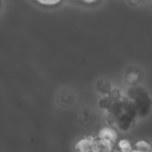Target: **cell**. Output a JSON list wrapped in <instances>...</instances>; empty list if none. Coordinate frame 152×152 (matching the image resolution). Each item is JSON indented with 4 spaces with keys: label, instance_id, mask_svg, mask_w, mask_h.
<instances>
[{
    "label": "cell",
    "instance_id": "cell-4",
    "mask_svg": "<svg viewBox=\"0 0 152 152\" xmlns=\"http://www.w3.org/2000/svg\"><path fill=\"white\" fill-rule=\"evenodd\" d=\"M152 146L145 140H139L134 143V149L140 152H150Z\"/></svg>",
    "mask_w": 152,
    "mask_h": 152
},
{
    "label": "cell",
    "instance_id": "cell-1",
    "mask_svg": "<svg viewBox=\"0 0 152 152\" xmlns=\"http://www.w3.org/2000/svg\"><path fill=\"white\" fill-rule=\"evenodd\" d=\"M98 138L114 145L118 140V133H117L116 130L114 129L113 127L107 126V127L102 128L99 131Z\"/></svg>",
    "mask_w": 152,
    "mask_h": 152
},
{
    "label": "cell",
    "instance_id": "cell-6",
    "mask_svg": "<svg viewBox=\"0 0 152 152\" xmlns=\"http://www.w3.org/2000/svg\"><path fill=\"white\" fill-rule=\"evenodd\" d=\"M83 1L86 2V3H92V2L96 1V0H83Z\"/></svg>",
    "mask_w": 152,
    "mask_h": 152
},
{
    "label": "cell",
    "instance_id": "cell-3",
    "mask_svg": "<svg viewBox=\"0 0 152 152\" xmlns=\"http://www.w3.org/2000/svg\"><path fill=\"white\" fill-rule=\"evenodd\" d=\"M113 144L108 143L100 139H95L94 141V152H112Z\"/></svg>",
    "mask_w": 152,
    "mask_h": 152
},
{
    "label": "cell",
    "instance_id": "cell-5",
    "mask_svg": "<svg viewBox=\"0 0 152 152\" xmlns=\"http://www.w3.org/2000/svg\"><path fill=\"white\" fill-rule=\"evenodd\" d=\"M118 148L121 152H131L133 149L132 143L126 139H122L118 141Z\"/></svg>",
    "mask_w": 152,
    "mask_h": 152
},
{
    "label": "cell",
    "instance_id": "cell-2",
    "mask_svg": "<svg viewBox=\"0 0 152 152\" xmlns=\"http://www.w3.org/2000/svg\"><path fill=\"white\" fill-rule=\"evenodd\" d=\"M94 138L85 137L76 142L75 148L79 152H94Z\"/></svg>",
    "mask_w": 152,
    "mask_h": 152
}]
</instances>
